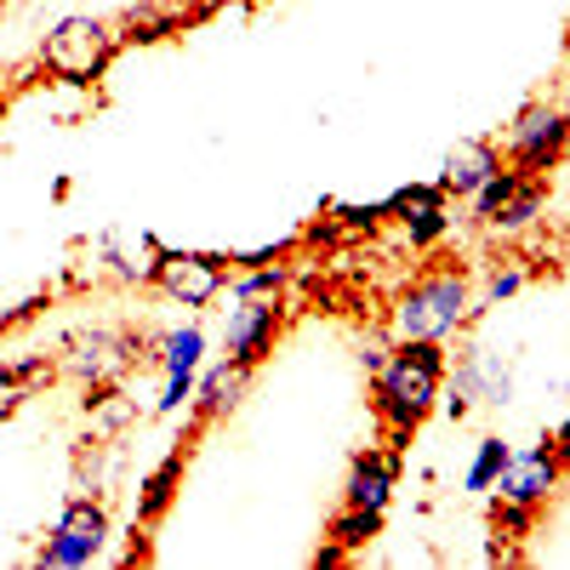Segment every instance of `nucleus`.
Here are the masks:
<instances>
[{
    "label": "nucleus",
    "mask_w": 570,
    "mask_h": 570,
    "mask_svg": "<svg viewBox=\"0 0 570 570\" xmlns=\"http://www.w3.org/2000/svg\"><path fill=\"white\" fill-rule=\"evenodd\" d=\"M542 212H548V177H537V171H519L513 177V188H508V200L497 206V217L485 223V234H525V228H537L542 223Z\"/></svg>",
    "instance_id": "nucleus-15"
},
{
    "label": "nucleus",
    "mask_w": 570,
    "mask_h": 570,
    "mask_svg": "<svg viewBox=\"0 0 570 570\" xmlns=\"http://www.w3.org/2000/svg\"><path fill=\"white\" fill-rule=\"evenodd\" d=\"M177 468H183V456H166V462H160V468L149 473V480H142V502H137V508H142V519H155V513H160V508L171 502Z\"/></svg>",
    "instance_id": "nucleus-21"
},
{
    "label": "nucleus",
    "mask_w": 570,
    "mask_h": 570,
    "mask_svg": "<svg viewBox=\"0 0 570 570\" xmlns=\"http://www.w3.org/2000/svg\"><path fill=\"white\" fill-rule=\"evenodd\" d=\"M508 451H513L508 440L485 434L480 445H473V462H468V473H462V491H473V497H491V485H497V473H502Z\"/></svg>",
    "instance_id": "nucleus-19"
},
{
    "label": "nucleus",
    "mask_w": 570,
    "mask_h": 570,
    "mask_svg": "<svg viewBox=\"0 0 570 570\" xmlns=\"http://www.w3.org/2000/svg\"><path fill=\"white\" fill-rule=\"evenodd\" d=\"M149 285L160 297L183 303V308H212L223 292H228V263L212 257V252H155V268H149Z\"/></svg>",
    "instance_id": "nucleus-6"
},
{
    "label": "nucleus",
    "mask_w": 570,
    "mask_h": 570,
    "mask_svg": "<svg viewBox=\"0 0 570 570\" xmlns=\"http://www.w3.org/2000/svg\"><path fill=\"white\" fill-rule=\"evenodd\" d=\"M559 166H564V171H570V142H564V160H559Z\"/></svg>",
    "instance_id": "nucleus-24"
},
{
    "label": "nucleus",
    "mask_w": 570,
    "mask_h": 570,
    "mask_svg": "<svg viewBox=\"0 0 570 570\" xmlns=\"http://www.w3.org/2000/svg\"><path fill=\"white\" fill-rule=\"evenodd\" d=\"M246 389H252V365L217 360L212 371L195 376V400H188V411H195V422H217V416H228L234 405L246 400Z\"/></svg>",
    "instance_id": "nucleus-14"
},
{
    "label": "nucleus",
    "mask_w": 570,
    "mask_h": 570,
    "mask_svg": "<svg viewBox=\"0 0 570 570\" xmlns=\"http://www.w3.org/2000/svg\"><path fill=\"white\" fill-rule=\"evenodd\" d=\"M137 360H149V354H142V343L131 337V331H86V337L69 343L63 371L75 376V383H86L91 394H104V389L126 383Z\"/></svg>",
    "instance_id": "nucleus-10"
},
{
    "label": "nucleus",
    "mask_w": 570,
    "mask_h": 570,
    "mask_svg": "<svg viewBox=\"0 0 570 570\" xmlns=\"http://www.w3.org/2000/svg\"><path fill=\"white\" fill-rule=\"evenodd\" d=\"M564 142H570V109L553 104V98H531V104H519L513 120L502 126V160L513 171H537L548 177L559 160H564Z\"/></svg>",
    "instance_id": "nucleus-4"
},
{
    "label": "nucleus",
    "mask_w": 570,
    "mask_h": 570,
    "mask_svg": "<svg viewBox=\"0 0 570 570\" xmlns=\"http://www.w3.org/2000/svg\"><path fill=\"white\" fill-rule=\"evenodd\" d=\"M389 354H394V337H389V331H383V337H371V343L360 337V365H365V371H376Z\"/></svg>",
    "instance_id": "nucleus-22"
},
{
    "label": "nucleus",
    "mask_w": 570,
    "mask_h": 570,
    "mask_svg": "<svg viewBox=\"0 0 570 570\" xmlns=\"http://www.w3.org/2000/svg\"><path fill=\"white\" fill-rule=\"evenodd\" d=\"M564 456H559V445H519V451H508V462H502V473H497V485H491V497H497V508H525V513H542L548 502H553V491L564 485Z\"/></svg>",
    "instance_id": "nucleus-5"
},
{
    "label": "nucleus",
    "mask_w": 570,
    "mask_h": 570,
    "mask_svg": "<svg viewBox=\"0 0 570 570\" xmlns=\"http://www.w3.org/2000/svg\"><path fill=\"white\" fill-rule=\"evenodd\" d=\"M473 314H480V297H473L468 268L440 263V268L411 274L394 292V303H389V337L394 343H445V337H456V331L473 325Z\"/></svg>",
    "instance_id": "nucleus-2"
},
{
    "label": "nucleus",
    "mask_w": 570,
    "mask_h": 570,
    "mask_svg": "<svg viewBox=\"0 0 570 570\" xmlns=\"http://www.w3.org/2000/svg\"><path fill=\"white\" fill-rule=\"evenodd\" d=\"M445 394H451V416H468L473 405H508L513 400V365L497 348L468 343L451 365H445Z\"/></svg>",
    "instance_id": "nucleus-7"
},
{
    "label": "nucleus",
    "mask_w": 570,
    "mask_h": 570,
    "mask_svg": "<svg viewBox=\"0 0 570 570\" xmlns=\"http://www.w3.org/2000/svg\"><path fill=\"white\" fill-rule=\"evenodd\" d=\"M400 491V456L394 451H360L348 462V480H343V502L348 508H371V513H389Z\"/></svg>",
    "instance_id": "nucleus-12"
},
{
    "label": "nucleus",
    "mask_w": 570,
    "mask_h": 570,
    "mask_svg": "<svg viewBox=\"0 0 570 570\" xmlns=\"http://www.w3.org/2000/svg\"><path fill=\"white\" fill-rule=\"evenodd\" d=\"M383 223L405 234L411 252H434L445 234L456 228L451 195H445L440 183H405V188H394V195L383 200Z\"/></svg>",
    "instance_id": "nucleus-9"
},
{
    "label": "nucleus",
    "mask_w": 570,
    "mask_h": 570,
    "mask_svg": "<svg viewBox=\"0 0 570 570\" xmlns=\"http://www.w3.org/2000/svg\"><path fill=\"white\" fill-rule=\"evenodd\" d=\"M149 360L160 365V376H200V365H206V331H200V325L166 331Z\"/></svg>",
    "instance_id": "nucleus-17"
},
{
    "label": "nucleus",
    "mask_w": 570,
    "mask_h": 570,
    "mask_svg": "<svg viewBox=\"0 0 570 570\" xmlns=\"http://www.w3.org/2000/svg\"><path fill=\"white\" fill-rule=\"evenodd\" d=\"M246 268H228V292L234 303L246 297H285V285H292V268H285L279 257H240Z\"/></svg>",
    "instance_id": "nucleus-16"
},
{
    "label": "nucleus",
    "mask_w": 570,
    "mask_h": 570,
    "mask_svg": "<svg viewBox=\"0 0 570 570\" xmlns=\"http://www.w3.org/2000/svg\"><path fill=\"white\" fill-rule=\"evenodd\" d=\"M445 365H451L445 343H394V354L371 371V405H376V422L389 428L394 445H405L440 411Z\"/></svg>",
    "instance_id": "nucleus-1"
},
{
    "label": "nucleus",
    "mask_w": 570,
    "mask_h": 570,
    "mask_svg": "<svg viewBox=\"0 0 570 570\" xmlns=\"http://www.w3.org/2000/svg\"><path fill=\"white\" fill-rule=\"evenodd\" d=\"M109 508L98 502V497H75L63 513H58V525H52V537H46V548H40V564H52V570H80V564H91L104 553V542H109Z\"/></svg>",
    "instance_id": "nucleus-8"
},
{
    "label": "nucleus",
    "mask_w": 570,
    "mask_h": 570,
    "mask_svg": "<svg viewBox=\"0 0 570 570\" xmlns=\"http://www.w3.org/2000/svg\"><path fill=\"white\" fill-rule=\"evenodd\" d=\"M115 46H120V35H115L109 18L69 12V18H58L52 29H46V40H40V63H46V75H58L63 86H91V80L109 69Z\"/></svg>",
    "instance_id": "nucleus-3"
},
{
    "label": "nucleus",
    "mask_w": 570,
    "mask_h": 570,
    "mask_svg": "<svg viewBox=\"0 0 570 570\" xmlns=\"http://www.w3.org/2000/svg\"><path fill=\"white\" fill-rule=\"evenodd\" d=\"M279 331H285L279 297H246V303H234V308L223 314V354L257 371V365L274 354Z\"/></svg>",
    "instance_id": "nucleus-11"
},
{
    "label": "nucleus",
    "mask_w": 570,
    "mask_h": 570,
    "mask_svg": "<svg viewBox=\"0 0 570 570\" xmlns=\"http://www.w3.org/2000/svg\"><path fill=\"white\" fill-rule=\"evenodd\" d=\"M502 166H508V160H502V149H497L491 137H462L456 149L445 155V166H440V177H434V183L445 188L451 200H468L473 188H480V183H491Z\"/></svg>",
    "instance_id": "nucleus-13"
},
{
    "label": "nucleus",
    "mask_w": 570,
    "mask_h": 570,
    "mask_svg": "<svg viewBox=\"0 0 570 570\" xmlns=\"http://www.w3.org/2000/svg\"><path fill=\"white\" fill-rule=\"evenodd\" d=\"M376 531H383V513H371V508H348V502H343V508H337V519H331V531H325V537H331V548L320 553V564H343V559H348L354 548H365Z\"/></svg>",
    "instance_id": "nucleus-18"
},
{
    "label": "nucleus",
    "mask_w": 570,
    "mask_h": 570,
    "mask_svg": "<svg viewBox=\"0 0 570 570\" xmlns=\"http://www.w3.org/2000/svg\"><path fill=\"white\" fill-rule=\"evenodd\" d=\"M525 285H531V268H525V263H497V268H491V279H485V297H480V308H497V303L519 297Z\"/></svg>",
    "instance_id": "nucleus-20"
},
{
    "label": "nucleus",
    "mask_w": 570,
    "mask_h": 570,
    "mask_svg": "<svg viewBox=\"0 0 570 570\" xmlns=\"http://www.w3.org/2000/svg\"><path fill=\"white\" fill-rule=\"evenodd\" d=\"M553 445H559V456L570 462V422H564V428H559V434H553Z\"/></svg>",
    "instance_id": "nucleus-23"
}]
</instances>
